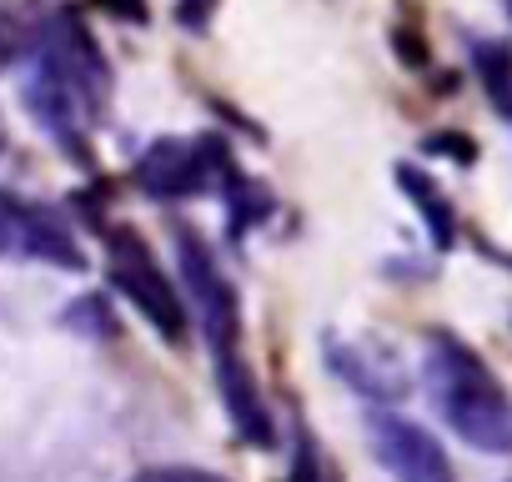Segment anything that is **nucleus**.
<instances>
[{
  "label": "nucleus",
  "instance_id": "f257e3e1",
  "mask_svg": "<svg viewBox=\"0 0 512 482\" xmlns=\"http://www.w3.org/2000/svg\"><path fill=\"white\" fill-rule=\"evenodd\" d=\"M432 387L442 397L447 422L482 452H512V402L502 397V387L487 377V367L457 347V342H437L432 352Z\"/></svg>",
  "mask_w": 512,
  "mask_h": 482
},
{
  "label": "nucleus",
  "instance_id": "f03ea898",
  "mask_svg": "<svg viewBox=\"0 0 512 482\" xmlns=\"http://www.w3.org/2000/svg\"><path fill=\"white\" fill-rule=\"evenodd\" d=\"M111 282L166 332V337H181V327H186V312H181V302H176V292H171V282L161 277V267L151 262V252H146V241L136 236V231H116L111 236Z\"/></svg>",
  "mask_w": 512,
  "mask_h": 482
},
{
  "label": "nucleus",
  "instance_id": "7ed1b4c3",
  "mask_svg": "<svg viewBox=\"0 0 512 482\" xmlns=\"http://www.w3.org/2000/svg\"><path fill=\"white\" fill-rule=\"evenodd\" d=\"M176 257H181L186 292H191V302H196L201 337H206L216 352H231V337H236V292H231V282L221 277L216 257L206 252V241L191 236V231L176 236Z\"/></svg>",
  "mask_w": 512,
  "mask_h": 482
},
{
  "label": "nucleus",
  "instance_id": "20e7f679",
  "mask_svg": "<svg viewBox=\"0 0 512 482\" xmlns=\"http://www.w3.org/2000/svg\"><path fill=\"white\" fill-rule=\"evenodd\" d=\"M41 61H46V76L61 81L76 101L96 106L106 96V61L96 56V46H91V36H86V26L76 16H56L51 21Z\"/></svg>",
  "mask_w": 512,
  "mask_h": 482
},
{
  "label": "nucleus",
  "instance_id": "39448f33",
  "mask_svg": "<svg viewBox=\"0 0 512 482\" xmlns=\"http://www.w3.org/2000/svg\"><path fill=\"white\" fill-rule=\"evenodd\" d=\"M372 452L382 457L387 472H397L402 482H452L447 452L432 442V432H422L407 417H372Z\"/></svg>",
  "mask_w": 512,
  "mask_h": 482
},
{
  "label": "nucleus",
  "instance_id": "423d86ee",
  "mask_svg": "<svg viewBox=\"0 0 512 482\" xmlns=\"http://www.w3.org/2000/svg\"><path fill=\"white\" fill-rule=\"evenodd\" d=\"M136 181H141V191H151V196H161V201H181V196L201 191V181H206L201 146H191V141H171V136L156 141V146L141 156Z\"/></svg>",
  "mask_w": 512,
  "mask_h": 482
},
{
  "label": "nucleus",
  "instance_id": "0eeeda50",
  "mask_svg": "<svg viewBox=\"0 0 512 482\" xmlns=\"http://www.w3.org/2000/svg\"><path fill=\"white\" fill-rule=\"evenodd\" d=\"M21 252H26V257H41V262H51V267H66V272H81V267H86V257H81V247H76V236H71L51 211H41V206H26Z\"/></svg>",
  "mask_w": 512,
  "mask_h": 482
},
{
  "label": "nucleus",
  "instance_id": "6e6552de",
  "mask_svg": "<svg viewBox=\"0 0 512 482\" xmlns=\"http://www.w3.org/2000/svg\"><path fill=\"white\" fill-rule=\"evenodd\" d=\"M216 357H221V392H226L231 422H236L251 442H267V437H272V422H267V407H262V397H256L246 367H241L231 352H216Z\"/></svg>",
  "mask_w": 512,
  "mask_h": 482
},
{
  "label": "nucleus",
  "instance_id": "1a4fd4ad",
  "mask_svg": "<svg viewBox=\"0 0 512 482\" xmlns=\"http://www.w3.org/2000/svg\"><path fill=\"white\" fill-rule=\"evenodd\" d=\"M397 181H402V191L417 201V211L427 216V226H432V236H437V247H452V206H447V196L432 186V176H422L417 166H397Z\"/></svg>",
  "mask_w": 512,
  "mask_h": 482
},
{
  "label": "nucleus",
  "instance_id": "9d476101",
  "mask_svg": "<svg viewBox=\"0 0 512 482\" xmlns=\"http://www.w3.org/2000/svg\"><path fill=\"white\" fill-rule=\"evenodd\" d=\"M477 71H482V86L497 101V111L512 116V51L507 46H477Z\"/></svg>",
  "mask_w": 512,
  "mask_h": 482
},
{
  "label": "nucleus",
  "instance_id": "9b49d317",
  "mask_svg": "<svg viewBox=\"0 0 512 482\" xmlns=\"http://www.w3.org/2000/svg\"><path fill=\"white\" fill-rule=\"evenodd\" d=\"M21 231H26V206L11 191H0V257L21 252Z\"/></svg>",
  "mask_w": 512,
  "mask_h": 482
},
{
  "label": "nucleus",
  "instance_id": "f8f14e48",
  "mask_svg": "<svg viewBox=\"0 0 512 482\" xmlns=\"http://www.w3.org/2000/svg\"><path fill=\"white\" fill-rule=\"evenodd\" d=\"M136 482H221V477L191 472V467H171V472H146V477H136Z\"/></svg>",
  "mask_w": 512,
  "mask_h": 482
},
{
  "label": "nucleus",
  "instance_id": "ddd939ff",
  "mask_svg": "<svg viewBox=\"0 0 512 482\" xmlns=\"http://www.w3.org/2000/svg\"><path fill=\"white\" fill-rule=\"evenodd\" d=\"M0 151H6V121H0Z\"/></svg>",
  "mask_w": 512,
  "mask_h": 482
},
{
  "label": "nucleus",
  "instance_id": "4468645a",
  "mask_svg": "<svg viewBox=\"0 0 512 482\" xmlns=\"http://www.w3.org/2000/svg\"><path fill=\"white\" fill-rule=\"evenodd\" d=\"M507 16H512V0H507Z\"/></svg>",
  "mask_w": 512,
  "mask_h": 482
}]
</instances>
